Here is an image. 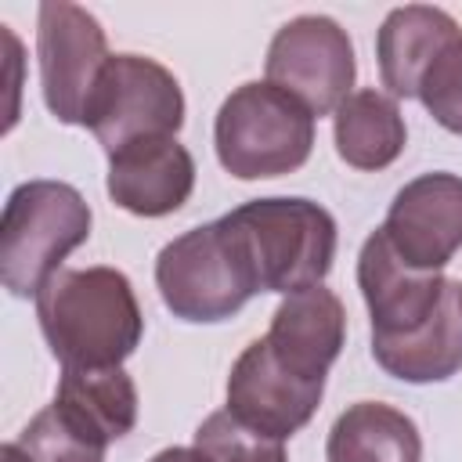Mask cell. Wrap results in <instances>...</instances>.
Here are the masks:
<instances>
[{
	"label": "cell",
	"instance_id": "obj_10",
	"mask_svg": "<svg viewBox=\"0 0 462 462\" xmlns=\"http://www.w3.org/2000/svg\"><path fill=\"white\" fill-rule=\"evenodd\" d=\"M393 253L415 271H440L462 249V177L422 173L408 180L383 220Z\"/></svg>",
	"mask_w": 462,
	"mask_h": 462
},
{
	"label": "cell",
	"instance_id": "obj_5",
	"mask_svg": "<svg viewBox=\"0 0 462 462\" xmlns=\"http://www.w3.org/2000/svg\"><path fill=\"white\" fill-rule=\"evenodd\" d=\"M217 159L238 180H263L300 170L314 148V116L274 83H242L213 123Z\"/></svg>",
	"mask_w": 462,
	"mask_h": 462
},
{
	"label": "cell",
	"instance_id": "obj_16",
	"mask_svg": "<svg viewBox=\"0 0 462 462\" xmlns=\"http://www.w3.org/2000/svg\"><path fill=\"white\" fill-rule=\"evenodd\" d=\"M54 404L90 437L112 444L137 422V386L116 368H61Z\"/></svg>",
	"mask_w": 462,
	"mask_h": 462
},
{
	"label": "cell",
	"instance_id": "obj_9",
	"mask_svg": "<svg viewBox=\"0 0 462 462\" xmlns=\"http://www.w3.org/2000/svg\"><path fill=\"white\" fill-rule=\"evenodd\" d=\"M321 393L325 383L282 368L267 339H253L227 375V411L249 430L267 433L274 440L300 433L314 419Z\"/></svg>",
	"mask_w": 462,
	"mask_h": 462
},
{
	"label": "cell",
	"instance_id": "obj_20",
	"mask_svg": "<svg viewBox=\"0 0 462 462\" xmlns=\"http://www.w3.org/2000/svg\"><path fill=\"white\" fill-rule=\"evenodd\" d=\"M191 448L206 462H289L285 458V440H274L267 433L249 430L227 408L202 419V426L195 430Z\"/></svg>",
	"mask_w": 462,
	"mask_h": 462
},
{
	"label": "cell",
	"instance_id": "obj_21",
	"mask_svg": "<svg viewBox=\"0 0 462 462\" xmlns=\"http://www.w3.org/2000/svg\"><path fill=\"white\" fill-rule=\"evenodd\" d=\"M426 112L451 134H462V36L451 40L422 72L419 94Z\"/></svg>",
	"mask_w": 462,
	"mask_h": 462
},
{
	"label": "cell",
	"instance_id": "obj_22",
	"mask_svg": "<svg viewBox=\"0 0 462 462\" xmlns=\"http://www.w3.org/2000/svg\"><path fill=\"white\" fill-rule=\"evenodd\" d=\"M148 462H206L195 448H166V451H159V455H152Z\"/></svg>",
	"mask_w": 462,
	"mask_h": 462
},
{
	"label": "cell",
	"instance_id": "obj_23",
	"mask_svg": "<svg viewBox=\"0 0 462 462\" xmlns=\"http://www.w3.org/2000/svg\"><path fill=\"white\" fill-rule=\"evenodd\" d=\"M0 458H4V462H29V458H25V451H22L14 440H7V444L0 448Z\"/></svg>",
	"mask_w": 462,
	"mask_h": 462
},
{
	"label": "cell",
	"instance_id": "obj_3",
	"mask_svg": "<svg viewBox=\"0 0 462 462\" xmlns=\"http://www.w3.org/2000/svg\"><path fill=\"white\" fill-rule=\"evenodd\" d=\"M238 231L260 292H300L321 285L336 260V220L310 199H253L224 213Z\"/></svg>",
	"mask_w": 462,
	"mask_h": 462
},
{
	"label": "cell",
	"instance_id": "obj_6",
	"mask_svg": "<svg viewBox=\"0 0 462 462\" xmlns=\"http://www.w3.org/2000/svg\"><path fill=\"white\" fill-rule=\"evenodd\" d=\"M83 126L116 155L137 141L177 137L184 126V94L177 76L141 54H112L90 94Z\"/></svg>",
	"mask_w": 462,
	"mask_h": 462
},
{
	"label": "cell",
	"instance_id": "obj_11",
	"mask_svg": "<svg viewBox=\"0 0 462 462\" xmlns=\"http://www.w3.org/2000/svg\"><path fill=\"white\" fill-rule=\"evenodd\" d=\"M448 282L451 278L440 271L408 267L386 242L383 227H375L357 256V285L372 318V339H393L422 328L437 314Z\"/></svg>",
	"mask_w": 462,
	"mask_h": 462
},
{
	"label": "cell",
	"instance_id": "obj_2",
	"mask_svg": "<svg viewBox=\"0 0 462 462\" xmlns=\"http://www.w3.org/2000/svg\"><path fill=\"white\" fill-rule=\"evenodd\" d=\"M90 206L65 180L18 184L0 217V278L11 296H40L61 260L90 238Z\"/></svg>",
	"mask_w": 462,
	"mask_h": 462
},
{
	"label": "cell",
	"instance_id": "obj_18",
	"mask_svg": "<svg viewBox=\"0 0 462 462\" xmlns=\"http://www.w3.org/2000/svg\"><path fill=\"white\" fill-rule=\"evenodd\" d=\"M332 119H336L332 123L336 152L354 170H386L404 152L408 130H404V116L397 108V97H390L375 87L354 90L332 112Z\"/></svg>",
	"mask_w": 462,
	"mask_h": 462
},
{
	"label": "cell",
	"instance_id": "obj_1",
	"mask_svg": "<svg viewBox=\"0 0 462 462\" xmlns=\"http://www.w3.org/2000/svg\"><path fill=\"white\" fill-rule=\"evenodd\" d=\"M36 318L61 368H116L144 332L134 285L116 267H61L40 289Z\"/></svg>",
	"mask_w": 462,
	"mask_h": 462
},
{
	"label": "cell",
	"instance_id": "obj_14",
	"mask_svg": "<svg viewBox=\"0 0 462 462\" xmlns=\"http://www.w3.org/2000/svg\"><path fill=\"white\" fill-rule=\"evenodd\" d=\"M458 36H462L458 22L440 7H430V4L393 7L383 18L375 36L379 79L390 90V97H415L430 61Z\"/></svg>",
	"mask_w": 462,
	"mask_h": 462
},
{
	"label": "cell",
	"instance_id": "obj_4",
	"mask_svg": "<svg viewBox=\"0 0 462 462\" xmlns=\"http://www.w3.org/2000/svg\"><path fill=\"white\" fill-rule=\"evenodd\" d=\"M155 285L173 318L199 325L238 314L260 292L253 260L227 217L166 242L155 260Z\"/></svg>",
	"mask_w": 462,
	"mask_h": 462
},
{
	"label": "cell",
	"instance_id": "obj_19",
	"mask_svg": "<svg viewBox=\"0 0 462 462\" xmlns=\"http://www.w3.org/2000/svg\"><path fill=\"white\" fill-rule=\"evenodd\" d=\"M29 462H105V448L97 437L79 430L54 401L32 415V422L14 440Z\"/></svg>",
	"mask_w": 462,
	"mask_h": 462
},
{
	"label": "cell",
	"instance_id": "obj_12",
	"mask_svg": "<svg viewBox=\"0 0 462 462\" xmlns=\"http://www.w3.org/2000/svg\"><path fill=\"white\" fill-rule=\"evenodd\" d=\"M108 199L134 217L177 213L195 188V159L177 137L137 141L108 155Z\"/></svg>",
	"mask_w": 462,
	"mask_h": 462
},
{
	"label": "cell",
	"instance_id": "obj_8",
	"mask_svg": "<svg viewBox=\"0 0 462 462\" xmlns=\"http://www.w3.org/2000/svg\"><path fill=\"white\" fill-rule=\"evenodd\" d=\"M36 58H40V83L43 101L58 123H79L87 116L90 94L108 65V40L101 22L65 0L40 4L36 18Z\"/></svg>",
	"mask_w": 462,
	"mask_h": 462
},
{
	"label": "cell",
	"instance_id": "obj_15",
	"mask_svg": "<svg viewBox=\"0 0 462 462\" xmlns=\"http://www.w3.org/2000/svg\"><path fill=\"white\" fill-rule=\"evenodd\" d=\"M375 365L404 383H440L462 368V282H448L437 314L393 339H372Z\"/></svg>",
	"mask_w": 462,
	"mask_h": 462
},
{
	"label": "cell",
	"instance_id": "obj_7",
	"mask_svg": "<svg viewBox=\"0 0 462 462\" xmlns=\"http://www.w3.org/2000/svg\"><path fill=\"white\" fill-rule=\"evenodd\" d=\"M354 43L328 14L285 22L267 47V83L292 94L310 116H332L354 94Z\"/></svg>",
	"mask_w": 462,
	"mask_h": 462
},
{
	"label": "cell",
	"instance_id": "obj_13",
	"mask_svg": "<svg viewBox=\"0 0 462 462\" xmlns=\"http://www.w3.org/2000/svg\"><path fill=\"white\" fill-rule=\"evenodd\" d=\"M263 339L282 368H289L303 379L325 383V375L346 339L343 300L325 285L289 292L278 303V310L271 314V328Z\"/></svg>",
	"mask_w": 462,
	"mask_h": 462
},
{
	"label": "cell",
	"instance_id": "obj_17",
	"mask_svg": "<svg viewBox=\"0 0 462 462\" xmlns=\"http://www.w3.org/2000/svg\"><path fill=\"white\" fill-rule=\"evenodd\" d=\"M325 458L328 462H422V437L404 411L383 401H357L332 422Z\"/></svg>",
	"mask_w": 462,
	"mask_h": 462
}]
</instances>
